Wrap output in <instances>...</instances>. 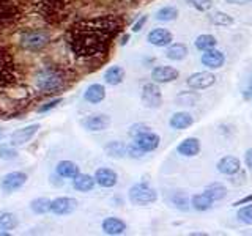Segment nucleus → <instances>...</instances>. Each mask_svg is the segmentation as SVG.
<instances>
[{
	"label": "nucleus",
	"instance_id": "f257e3e1",
	"mask_svg": "<svg viewBox=\"0 0 252 236\" xmlns=\"http://www.w3.org/2000/svg\"><path fill=\"white\" fill-rule=\"evenodd\" d=\"M117 30L115 21L109 18H98L79 22L71 29L69 44L77 55L90 57L106 51L107 39Z\"/></svg>",
	"mask_w": 252,
	"mask_h": 236
},
{
	"label": "nucleus",
	"instance_id": "f03ea898",
	"mask_svg": "<svg viewBox=\"0 0 252 236\" xmlns=\"http://www.w3.org/2000/svg\"><path fill=\"white\" fill-rule=\"evenodd\" d=\"M65 73L57 66H43L35 76V84L43 93H57L65 87Z\"/></svg>",
	"mask_w": 252,
	"mask_h": 236
},
{
	"label": "nucleus",
	"instance_id": "7ed1b4c3",
	"mask_svg": "<svg viewBox=\"0 0 252 236\" xmlns=\"http://www.w3.org/2000/svg\"><path fill=\"white\" fill-rule=\"evenodd\" d=\"M18 69L10 52L0 47V90H6L8 87L16 84Z\"/></svg>",
	"mask_w": 252,
	"mask_h": 236
},
{
	"label": "nucleus",
	"instance_id": "20e7f679",
	"mask_svg": "<svg viewBox=\"0 0 252 236\" xmlns=\"http://www.w3.org/2000/svg\"><path fill=\"white\" fill-rule=\"evenodd\" d=\"M129 202L136 206H147L158 200V192L147 183H137L129 189Z\"/></svg>",
	"mask_w": 252,
	"mask_h": 236
},
{
	"label": "nucleus",
	"instance_id": "39448f33",
	"mask_svg": "<svg viewBox=\"0 0 252 236\" xmlns=\"http://www.w3.org/2000/svg\"><path fill=\"white\" fill-rule=\"evenodd\" d=\"M21 44L24 49L32 51V52H38L49 44V35L43 30H27L22 33Z\"/></svg>",
	"mask_w": 252,
	"mask_h": 236
},
{
	"label": "nucleus",
	"instance_id": "423d86ee",
	"mask_svg": "<svg viewBox=\"0 0 252 236\" xmlns=\"http://www.w3.org/2000/svg\"><path fill=\"white\" fill-rule=\"evenodd\" d=\"M21 19L19 6L11 0H0V31L14 26Z\"/></svg>",
	"mask_w": 252,
	"mask_h": 236
},
{
	"label": "nucleus",
	"instance_id": "0eeeda50",
	"mask_svg": "<svg viewBox=\"0 0 252 236\" xmlns=\"http://www.w3.org/2000/svg\"><path fill=\"white\" fill-rule=\"evenodd\" d=\"M142 102L148 109H158L162 104V94L159 87L156 85V82L145 84L142 88Z\"/></svg>",
	"mask_w": 252,
	"mask_h": 236
},
{
	"label": "nucleus",
	"instance_id": "6e6552de",
	"mask_svg": "<svg viewBox=\"0 0 252 236\" xmlns=\"http://www.w3.org/2000/svg\"><path fill=\"white\" fill-rule=\"evenodd\" d=\"M27 181V175L24 172H11V173H6V175L2 178L0 181V187H2V191L10 194V192H14L21 189L24 184H26Z\"/></svg>",
	"mask_w": 252,
	"mask_h": 236
},
{
	"label": "nucleus",
	"instance_id": "1a4fd4ad",
	"mask_svg": "<svg viewBox=\"0 0 252 236\" xmlns=\"http://www.w3.org/2000/svg\"><path fill=\"white\" fill-rule=\"evenodd\" d=\"M216 76L210 73V71H200V73H194L188 77V85L192 90H205L210 88L211 85H215Z\"/></svg>",
	"mask_w": 252,
	"mask_h": 236
},
{
	"label": "nucleus",
	"instance_id": "9d476101",
	"mask_svg": "<svg viewBox=\"0 0 252 236\" xmlns=\"http://www.w3.org/2000/svg\"><path fill=\"white\" fill-rule=\"evenodd\" d=\"M82 128L87 131H93V132H99V131H104L109 128L110 124V118L107 115H102V114H96V115H89L81 120Z\"/></svg>",
	"mask_w": 252,
	"mask_h": 236
},
{
	"label": "nucleus",
	"instance_id": "9b49d317",
	"mask_svg": "<svg viewBox=\"0 0 252 236\" xmlns=\"http://www.w3.org/2000/svg\"><path fill=\"white\" fill-rule=\"evenodd\" d=\"M77 208V200L71 197H59L51 202V211L57 216H66L74 212Z\"/></svg>",
	"mask_w": 252,
	"mask_h": 236
},
{
	"label": "nucleus",
	"instance_id": "f8f14e48",
	"mask_svg": "<svg viewBox=\"0 0 252 236\" xmlns=\"http://www.w3.org/2000/svg\"><path fill=\"white\" fill-rule=\"evenodd\" d=\"M134 142H136V145L144 149L145 153H150V151H155V149L159 147L161 139L158 134L145 131V132L139 134L137 137H134Z\"/></svg>",
	"mask_w": 252,
	"mask_h": 236
},
{
	"label": "nucleus",
	"instance_id": "ddd939ff",
	"mask_svg": "<svg viewBox=\"0 0 252 236\" xmlns=\"http://www.w3.org/2000/svg\"><path fill=\"white\" fill-rule=\"evenodd\" d=\"M147 41L156 47H167L173 41V35L167 29H153L147 35Z\"/></svg>",
	"mask_w": 252,
	"mask_h": 236
},
{
	"label": "nucleus",
	"instance_id": "4468645a",
	"mask_svg": "<svg viewBox=\"0 0 252 236\" xmlns=\"http://www.w3.org/2000/svg\"><path fill=\"white\" fill-rule=\"evenodd\" d=\"M39 129V124H30V126H26V128L22 129H18L11 134V142L10 144L14 145V147H22L26 145L27 142L32 140V137L35 136Z\"/></svg>",
	"mask_w": 252,
	"mask_h": 236
},
{
	"label": "nucleus",
	"instance_id": "2eb2a0df",
	"mask_svg": "<svg viewBox=\"0 0 252 236\" xmlns=\"http://www.w3.org/2000/svg\"><path fill=\"white\" fill-rule=\"evenodd\" d=\"M180 73L172 66H156L152 71V79L156 84H169L177 81Z\"/></svg>",
	"mask_w": 252,
	"mask_h": 236
},
{
	"label": "nucleus",
	"instance_id": "dca6fc26",
	"mask_svg": "<svg viewBox=\"0 0 252 236\" xmlns=\"http://www.w3.org/2000/svg\"><path fill=\"white\" fill-rule=\"evenodd\" d=\"M200 61L203 63V66H207L210 69H218L225 63V55L220 51L210 49V51H205L202 54Z\"/></svg>",
	"mask_w": 252,
	"mask_h": 236
},
{
	"label": "nucleus",
	"instance_id": "f3484780",
	"mask_svg": "<svg viewBox=\"0 0 252 236\" xmlns=\"http://www.w3.org/2000/svg\"><path fill=\"white\" fill-rule=\"evenodd\" d=\"M240 169H241L240 159L235 156H225L218 162V170L222 173V175L232 177V175H235V173H238Z\"/></svg>",
	"mask_w": 252,
	"mask_h": 236
},
{
	"label": "nucleus",
	"instance_id": "a211bd4d",
	"mask_svg": "<svg viewBox=\"0 0 252 236\" xmlns=\"http://www.w3.org/2000/svg\"><path fill=\"white\" fill-rule=\"evenodd\" d=\"M177 151H178V154L185 156V157L197 156L200 153V142L195 137H188L177 147Z\"/></svg>",
	"mask_w": 252,
	"mask_h": 236
},
{
	"label": "nucleus",
	"instance_id": "6ab92c4d",
	"mask_svg": "<svg viewBox=\"0 0 252 236\" xmlns=\"http://www.w3.org/2000/svg\"><path fill=\"white\" fill-rule=\"evenodd\" d=\"M94 179L101 187H114L118 181V175L112 170V169H98L96 173H94Z\"/></svg>",
	"mask_w": 252,
	"mask_h": 236
},
{
	"label": "nucleus",
	"instance_id": "aec40b11",
	"mask_svg": "<svg viewBox=\"0 0 252 236\" xmlns=\"http://www.w3.org/2000/svg\"><path fill=\"white\" fill-rule=\"evenodd\" d=\"M102 232L106 235H122L126 232V224L118 217H106L102 220Z\"/></svg>",
	"mask_w": 252,
	"mask_h": 236
},
{
	"label": "nucleus",
	"instance_id": "412c9836",
	"mask_svg": "<svg viewBox=\"0 0 252 236\" xmlns=\"http://www.w3.org/2000/svg\"><path fill=\"white\" fill-rule=\"evenodd\" d=\"M192 123H194V118H192L191 114H188V112H177V114H173L170 117V121H169L170 128L177 129V131L186 129V128H189V126H192Z\"/></svg>",
	"mask_w": 252,
	"mask_h": 236
},
{
	"label": "nucleus",
	"instance_id": "4be33fe9",
	"mask_svg": "<svg viewBox=\"0 0 252 236\" xmlns=\"http://www.w3.org/2000/svg\"><path fill=\"white\" fill-rule=\"evenodd\" d=\"M85 101L92 102V104H98L106 98V88L101 84H92L84 93Z\"/></svg>",
	"mask_w": 252,
	"mask_h": 236
},
{
	"label": "nucleus",
	"instance_id": "5701e85b",
	"mask_svg": "<svg viewBox=\"0 0 252 236\" xmlns=\"http://www.w3.org/2000/svg\"><path fill=\"white\" fill-rule=\"evenodd\" d=\"M94 183H96V179L94 177H90V175H84V173H79L76 178H73V187L79 192H89L94 187Z\"/></svg>",
	"mask_w": 252,
	"mask_h": 236
},
{
	"label": "nucleus",
	"instance_id": "b1692460",
	"mask_svg": "<svg viewBox=\"0 0 252 236\" xmlns=\"http://www.w3.org/2000/svg\"><path fill=\"white\" fill-rule=\"evenodd\" d=\"M57 175L62 178H76L79 175V167L71 161H60L57 164Z\"/></svg>",
	"mask_w": 252,
	"mask_h": 236
},
{
	"label": "nucleus",
	"instance_id": "393cba45",
	"mask_svg": "<svg viewBox=\"0 0 252 236\" xmlns=\"http://www.w3.org/2000/svg\"><path fill=\"white\" fill-rule=\"evenodd\" d=\"M203 192L207 194L213 202H219L227 195V187L222 183H211L205 187Z\"/></svg>",
	"mask_w": 252,
	"mask_h": 236
},
{
	"label": "nucleus",
	"instance_id": "a878e982",
	"mask_svg": "<svg viewBox=\"0 0 252 236\" xmlns=\"http://www.w3.org/2000/svg\"><path fill=\"white\" fill-rule=\"evenodd\" d=\"M125 79V69L122 66H110L104 73V81L107 85H118Z\"/></svg>",
	"mask_w": 252,
	"mask_h": 236
},
{
	"label": "nucleus",
	"instance_id": "bb28decb",
	"mask_svg": "<svg viewBox=\"0 0 252 236\" xmlns=\"http://www.w3.org/2000/svg\"><path fill=\"white\" fill-rule=\"evenodd\" d=\"M165 57H167L169 60H173V61L185 60L188 57V47L183 43L172 44V46H169L167 52H165Z\"/></svg>",
	"mask_w": 252,
	"mask_h": 236
},
{
	"label": "nucleus",
	"instance_id": "cd10ccee",
	"mask_svg": "<svg viewBox=\"0 0 252 236\" xmlns=\"http://www.w3.org/2000/svg\"><path fill=\"white\" fill-rule=\"evenodd\" d=\"M191 205H192V208L197 209V211H208L213 206V200L205 192H202V194L192 195Z\"/></svg>",
	"mask_w": 252,
	"mask_h": 236
},
{
	"label": "nucleus",
	"instance_id": "c85d7f7f",
	"mask_svg": "<svg viewBox=\"0 0 252 236\" xmlns=\"http://www.w3.org/2000/svg\"><path fill=\"white\" fill-rule=\"evenodd\" d=\"M177 16H178L177 8L172 6V5H167V6L159 8V10L156 11L155 18H156V21H159V22H172V21L177 19Z\"/></svg>",
	"mask_w": 252,
	"mask_h": 236
},
{
	"label": "nucleus",
	"instance_id": "c756f323",
	"mask_svg": "<svg viewBox=\"0 0 252 236\" xmlns=\"http://www.w3.org/2000/svg\"><path fill=\"white\" fill-rule=\"evenodd\" d=\"M18 227V219L11 212H0V232H10Z\"/></svg>",
	"mask_w": 252,
	"mask_h": 236
},
{
	"label": "nucleus",
	"instance_id": "7c9ffc66",
	"mask_svg": "<svg viewBox=\"0 0 252 236\" xmlns=\"http://www.w3.org/2000/svg\"><path fill=\"white\" fill-rule=\"evenodd\" d=\"M106 153L110 157H115V159H122V157L128 156L126 154V145H123L122 142H110L106 145Z\"/></svg>",
	"mask_w": 252,
	"mask_h": 236
},
{
	"label": "nucleus",
	"instance_id": "2f4dec72",
	"mask_svg": "<svg viewBox=\"0 0 252 236\" xmlns=\"http://www.w3.org/2000/svg\"><path fill=\"white\" fill-rule=\"evenodd\" d=\"M216 38L213 36V35H208V33H205V35H200V36H197L195 38V47L199 51L205 52V51H210V49H215V46H216Z\"/></svg>",
	"mask_w": 252,
	"mask_h": 236
},
{
	"label": "nucleus",
	"instance_id": "473e14b6",
	"mask_svg": "<svg viewBox=\"0 0 252 236\" xmlns=\"http://www.w3.org/2000/svg\"><path fill=\"white\" fill-rule=\"evenodd\" d=\"M208 19L213 24H215V26H222V27L232 26V24H233V19L227 13H224V11H215V13H211L208 16Z\"/></svg>",
	"mask_w": 252,
	"mask_h": 236
},
{
	"label": "nucleus",
	"instance_id": "72a5a7b5",
	"mask_svg": "<svg viewBox=\"0 0 252 236\" xmlns=\"http://www.w3.org/2000/svg\"><path fill=\"white\" fill-rule=\"evenodd\" d=\"M30 208L35 214H46L47 211H51V200L49 199H35L30 203Z\"/></svg>",
	"mask_w": 252,
	"mask_h": 236
},
{
	"label": "nucleus",
	"instance_id": "f704fd0d",
	"mask_svg": "<svg viewBox=\"0 0 252 236\" xmlns=\"http://www.w3.org/2000/svg\"><path fill=\"white\" fill-rule=\"evenodd\" d=\"M18 157V149H16L14 145H0V159L5 161H11Z\"/></svg>",
	"mask_w": 252,
	"mask_h": 236
},
{
	"label": "nucleus",
	"instance_id": "c9c22d12",
	"mask_svg": "<svg viewBox=\"0 0 252 236\" xmlns=\"http://www.w3.org/2000/svg\"><path fill=\"white\" fill-rule=\"evenodd\" d=\"M185 2L189 6L195 8L197 11H208L213 6V0H185Z\"/></svg>",
	"mask_w": 252,
	"mask_h": 236
},
{
	"label": "nucleus",
	"instance_id": "e433bc0d",
	"mask_svg": "<svg viewBox=\"0 0 252 236\" xmlns=\"http://www.w3.org/2000/svg\"><path fill=\"white\" fill-rule=\"evenodd\" d=\"M172 202H173V205L178 208V209H181V211H188L189 209V200L186 199V195H185V192H177L175 195L172 197Z\"/></svg>",
	"mask_w": 252,
	"mask_h": 236
},
{
	"label": "nucleus",
	"instance_id": "4c0bfd02",
	"mask_svg": "<svg viewBox=\"0 0 252 236\" xmlns=\"http://www.w3.org/2000/svg\"><path fill=\"white\" fill-rule=\"evenodd\" d=\"M238 219L241 222L248 224V225H252V205H248V206H243L240 211H238Z\"/></svg>",
	"mask_w": 252,
	"mask_h": 236
},
{
	"label": "nucleus",
	"instance_id": "58836bf2",
	"mask_svg": "<svg viewBox=\"0 0 252 236\" xmlns=\"http://www.w3.org/2000/svg\"><path fill=\"white\" fill-rule=\"evenodd\" d=\"M126 154H128L129 157H132V159H140V157L145 154V151L136 145V142H132V144L126 145Z\"/></svg>",
	"mask_w": 252,
	"mask_h": 236
},
{
	"label": "nucleus",
	"instance_id": "ea45409f",
	"mask_svg": "<svg viewBox=\"0 0 252 236\" xmlns=\"http://www.w3.org/2000/svg\"><path fill=\"white\" fill-rule=\"evenodd\" d=\"M197 99H199V96H192V93H181L178 96V102L181 106H194Z\"/></svg>",
	"mask_w": 252,
	"mask_h": 236
},
{
	"label": "nucleus",
	"instance_id": "a19ab883",
	"mask_svg": "<svg viewBox=\"0 0 252 236\" xmlns=\"http://www.w3.org/2000/svg\"><path fill=\"white\" fill-rule=\"evenodd\" d=\"M145 131H148V126H147V124H140V123H137V124H132V126H131V129H129V136H132V137H137L139 134L145 132Z\"/></svg>",
	"mask_w": 252,
	"mask_h": 236
},
{
	"label": "nucleus",
	"instance_id": "79ce46f5",
	"mask_svg": "<svg viewBox=\"0 0 252 236\" xmlns=\"http://www.w3.org/2000/svg\"><path fill=\"white\" fill-rule=\"evenodd\" d=\"M62 102V98H55V99H52V101H49V102H46L44 106H41V107H38V112H47V110H51V109H54V107H57L59 104Z\"/></svg>",
	"mask_w": 252,
	"mask_h": 236
},
{
	"label": "nucleus",
	"instance_id": "37998d69",
	"mask_svg": "<svg viewBox=\"0 0 252 236\" xmlns=\"http://www.w3.org/2000/svg\"><path fill=\"white\" fill-rule=\"evenodd\" d=\"M147 21H148V16H142V18L132 26V31H134V33H137V31H140V29L145 26V22H147Z\"/></svg>",
	"mask_w": 252,
	"mask_h": 236
},
{
	"label": "nucleus",
	"instance_id": "c03bdc74",
	"mask_svg": "<svg viewBox=\"0 0 252 236\" xmlns=\"http://www.w3.org/2000/svg\"><path fill=\"white\" fill-rule=\"evenodd\" d=\"M244 162H246V167L252 172V148H249L244 154Z\"/></svg>",
	"mask_w": 252,
	"mask_h": 236
},
{
	"label": "nucleus",
	"instance_id": "a18cd8bd",
	"mask_svg": "<svg viewBox=\"0 0 252 236\" xmlns=\"http://www.w3.org/2000/svg\"><path fill=\"white\" fill-rule=\"evenodd\" d=\"M243 98L246 99V101H249V99L252 98V77H251V81H249L248 88L244 90V93H243Z\"/></svg>",
	"mask_w": 252,
	"mask_h": 236
},
{
	"label": "nucleus",
	"instance_id": "49530a36",
	"mask_svg": "<svg viewBox=\"0 0 252 236\" xmlns=\"http://www.w3.org/2000/svg\"><path fill=\"white\" fill-rule=\"evenodd\" d=\"M251 202H252V194L248 195V197H244V199H241V200H238V202H235V206H243V205H248V203H251Z\"/></svg>",
	"mask_w": 252,
	"mask_h": 236
},
{
	"label": "nucleus",
	"instance_id": "de8ad7c7",
	"mask_svg": "<svg viewBox=\"0 0 252 236\" xmlns=\"http://www.w3.org/2000/svg\"><path fill=\"white\" fill-rule=\"evenodd\" d=\"M228 3H235V5H243L246 0H227Z\"/></svg>",
	"mask_w": 252,
	"mask_h": 236
},
{
	"label": "nucleus",
	"instance_id": "09e8293b",
	"mask_svg": "<svg viewBox=\"0 0 252 236\" xmlns=\"http://www.w3.org/2000/svg\"><path fill=\"white\" fill-rule=\"evenodd\" d=\"M128 39H129V36H128V35H126V36H123V41H122V44L125 46L126 43H128Z\"/></svg>",
	"mask_w": 252,
	"mask_h": 236
},
{
	"label": "nucleus",
	"instance_id": "8fccbe9b",
	"mask_svg": "<svg viewBox=\"0 0 252 236\" xmlns=\"http://www.w3.org/2000/svg\"><path fill=\"white\" fill-rule=\"evenodd\" d=\"M3 136H5V134H3V131H0V139H3Z\"/></svg>",
	"mask_w": 252,
	"mask_h": 236
},
{
	"label": "nucleus",
	"instance_id": "3c124183",
	"mask_svg": "<svg viewBox=\"0 0 252 236\" xmlns=\"http://www.w3.org/2000/svg\"><path fill=\"white\" fill-rule=\"evenodd\" d=\"M249 2H251V3H252V0H249Z\"/></svg>",
	"mask_w": 252,
	"mask_h": 236
}]
</instances>
